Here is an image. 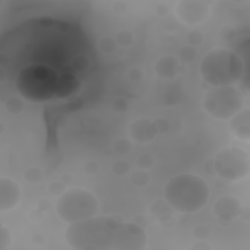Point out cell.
Returning <instances> with one entry per match:
<instances>
[{
  "mask_svg": "<svg viewBox=\"0 0 250 250\" xmlns=\"http://www.w3.org/2000/svg\"><path fill=\"white\" fill-rule=\"evenodd\" d=\"M91 50L74 25L36 20L1 44V68L26 100L65 99L78 91L91 67Z\"/></svg>",
  "mask_w": 250,
  "mask_h": 250,
  "instance_id": "1",
  "label": "cell"
},
{
  "mask_svg": "<svg viewBox=\"0 0 250 250\" xmlns=\"http://www.w3.org/2000/svg\"><path fill=\"white\" fill-rule=\"evenodd\" d=\"M142 230L136 226L117 222L110 218L90 219L71 226L67 232V240L75 243L99 242H141Z\"/></svg>",
  "mask_w": 250,
  "mask_h": 250,
  "instance_id": "2",
  "label": "cell"
}]
</instances>
